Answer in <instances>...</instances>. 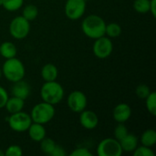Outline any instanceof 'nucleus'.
Instances as JSON below:
<instances>
[{
	"mask_svg": "<svg viewBox=\"0 0 156 156\" xmlns=\"http://www.w3.org/2000/svg\"><path fill=\"white\" fill-rule=\"evenodd\" d=\"M106 23L102 17L98 15H90L86 16L81 23V30L84 35L91 39H97L105 36Z\"/></svg>",
	"mask_w": 156,
	"mask_h": 156,
	"instance_id": "f257e3e1",
	"label": "nucleus"
},
{
	"mask_svg": "<svg viewBox=\"0 0 156 156\" xmlns=\"http://www.w3.org/2000/svg\"><path fill=\"white\" fill-rule=\"evenodd\" d=\"M1 69L4 77L8 81L13 83L23 80L26 73L23 62L19 58H16V57L5 59Z\"/></svg>",
	"mask_w": 156,
	"mask_h": 156,
	"instance_id": "f03ea898",
	"label": "nucleus"
},
{
	"mask_svg": "<svg viewBox=\"0 0 156 156\" xmlns=\"http://www.w3.org/2000/svg\"><path fill=\"white\" fill-rule=\"evenodd\" d=\"M64 89L56 80L45 81L40 90V97L43 101L52 105L59 103L64 98Z\"/></svg>",
	"mask_w": 156,
	"mask_h": 156,
	"instance_id": "7ed1b4c3",
	"label": "nucleus"
},
{
	"mask_svg": "<svg viewBox=\"0 0 156 156\" xmlns=\"http://www.w3.org/2000/svg\"><path fill=\"white\" fill-rule=\"evenodd\" d=\"M55 112L56 111H55L54 105L42 101L40 103L36 104L32 108L30 117L33 122L46 124L54 118Z\"/></svg>",
	"mask_w": 156,
	"mask_h": 156,
	"instance_id": "20e7f679",
	"label": "nucleus"
},
{
	"mask_svg": "<svg viewBox=\"0 0 156 156\" xmlns=\"http://www.w3.org/2000/svg\"><path fill=\"white\" fill-rule=\"evenodd\" d=\"M7 122L11 130L16 133H24L27 132L29 126L31 125L32 119L30 114L24 112L23 111L10 114L7 118Z\"/></svg>",
	"mask_w": 156,
	"mask_h": 156,
	"instance_id": "39448f33",
	"label": "nucleus"
},
{
	"mask_svg": "<svg viewBox=\"0 0 156 156\" xmlns=\"http://www.w3.org/2000/svg\"><path fill=\"white\" fill-rule=\"evenodd\" d=\"M30 32V22L22 16H16L9 25V33L16 39H24Z\"/></svg>",
	"mask_w": 156,
	"mask_h": 156,
	"instance_id": "423d86ee",
	"label": "nucleus"
},
{
	"mask_svg": "<svg viewBox=\"0 0 156 156\" xmlns=\"http://www.w3.org/2000/svg\"><path fill=\"white\" fill-rule=\"evenodd\" d=\"M122 153L120 142L115 138L103 139L97 146V154L99 156H121Z\"/></svg>",
	"mask_w": 156,
	"mask_h": 156,
	"instance_id": "0eeeda50",
	"label": "nucleus"
},
{
	"mask_svg": "<svg viewBox=\"0 0 156 156\" xmlns=\"http://www.w3.org/2000/svg\"><path fill=\"white\" fill-rule=\"evenodd\" d=\"M86 11V0H67L64 6L66 16L70 20H78Z\"/></svg>",
	"mask_w": 156,
	"mask_h": 156,
	"instance_id": "6e6552de",
	"label": "nucleus"
},
{
	"mask_svg": "<svg viewBox=\"0 0 156 156\" xmlns=\"http://www.w3.org/2000/svg\"><path fill=\"white\" fill-rule=\"evenodd\" d=\"M113 50V44L110 37L102 36L95 39L92 47V51L98 58H107L110 57Z\"/></svg>",
	"mask_w": 156,
	"mask_h": 156,
	"instance_id": "1a4fd4ad",
	"label": "nucleus"
},
{
	"mask_svg": "<svg viewBox=\"0 0 156 156\" xmlns=\"http://www.w3.org/2000/svg\"><path fill=\"white\" fill-rule=\"evenodd\" d=\"M67 104L71 112L80 113L86 109L88 100L81 90H73L67 99Z\"/></svg>",
	"mask_w": 156,
	"mask_h": 156,
	"instance_id": "9d476101",
	"label": "nucleus"
},
{
	"mask_svg": "<svg viewBox=\"0 0 156 156\" xmlns=\"http://www.w3.org/2000/svg\"><path fill=\"white\" fill-rule=\"evenodd\" d=\"M80 123L86 130H93L99 124V117L93 111L85 109L80 112Z\"/></svg>",
	"mask_w": 156,
	"mask_h": 156,
	"instance_id": "9b49d317",
	"label": "nucleus"
},
{
	"mask_svg": "<svg viewBox=\"0 0 156 156\" xmlns=\"http://www.w3.org/2000/svg\"><path fill=\"white\" fill-rule=\"evenodd\" d=\"M113 119L118 123H124L126 122L132 116V109L129 104L122 102L117 104L112 112Z\"/></svg>",
	"mask_w": 156,
	"mask_h": 156,
	"instance_id": "f8f14e48",
	"label": "nucleus"
},
{
	"mask_svg": "<svg viewBox=\"0 0 156 156\" xmlns=\"http://www.w3.org/2000/svg\"><path fill=\"white\" fill-rule=\"evenodd\" d=\"M11 92L13 96L20 98L25 101L28 98L30 94V87L26 81L21 80L16 82H14Z\"/></svg>",
	"mask_w": 156,
	"mask_h": 156,
	"instance_id": "ddd939ff",
	"label": "nucleus"
},
{
	"mask_svg": "<svg viewBox=\"0 0 156 156\" xmlns=\"http://www.w3.org/2000/svg\"><path fill=\"white\" fill-rule=\"evenodd\" d=\"M27 132H28L29 138L36 143H39L41 140H43L46 137L47 134L44 124H40L37 122H32L29 128L27 129Z\"/></svg>",
	"mask_w": 156,
	"mask_h": 156,
	"instance_id": "4468645a",
	"label": "nucleus"
},
{
	"mask_svg": "<svg viewBox=\"0 0 156 156\" xmlns=\"http://www.w3.org/2000/svg\"><path fill=\"white\" fill-rule=\"evenodd\" d=\"M24 105H25L24 100L13 96V97L7 99L5 108L9 114H13V113L21 112L24 108Z\"/></svg>",
	"mask_w": 156,
	"mask_h": 156,
	"instance_id": "2eb2a0df",
	"label": "nucleus"
},
{
	"mask_svg": "<svg viewBox=\"0 0 156 156\" xmlns=\"http://www.w3.org/2000/svg\"><path fill=\"white\" fill-rule=\"evenodd\" d=\"M121 147L123 152L133 153L138 146V138L132 133H127V135L120 141Z\"/></svg>",
	"mask_w": 156,
	"mask_h": 156,
	"instance_id": "dca6fc26",
	"label": "nucleus"
},
{
	"mask_svg": "<svg viewBox=\"0 0 156 156\" xmlns=\"http://www.w3.org/2000/svg\"><path fill=\"white\" fill-rule=\"evenodd\" d=\"M58 68L52 63L45 64L41 69V76L45 81L56 80L58 78Z\"/></svg>",
	"mask_w": 156,
	"mask_h": 156,
	"instance_id": "f3484780",
	"label": "nucleus"
},
{
	"mask_svg": "<svg viewBox=\"0 0 156 156\" xmlns=\"http://www.w3.org/2000/svg\"><path fill=\"white\" fill-rule=\"evenodd\" d=\"M17 53V48L16 45L13 42L10 41H5L1 43L0 45V55L7 59V58H12L16 56Z\"/></svg>",
	"mask_w": 156,
	"mask_h": 156,
	"instance_id": "a211bd4d",
	"label": "nucleus"
},
{
	"mask_svg": "<svg viewBox=\"0 0 156 156\" xmlns=\"http://www.w3.org/2000/svg\"><path fill=\"white\" fill-rule=\"evenodd\" d=\"M142 145L147 147H153L156 144V132L154 129H148L144 131L141 136Z\"/></svg>",
	"mask_w": 156,
	"mask_h": 156,
	"instance_id": "6ab92c4d",
	"label": "nucleus"
},
{
	"mask_svg": "<svg viewBox=\"0 0 156 156\" xmlns=\"http://www.w3.org/2000/svg\"><path fill=\"white\" fill-rule=\"evenodd\" d=\"M38 16V8L34 5H27L23 8L22 11V16L25 17L27 20L33 21L35 20Z\"/></svg>",
	"mask_w": 156,
	"mask_h": 156,
	"instance_id": "aec40b11",
	"label": "nucleus"
},
{
	"mask_svg": "<svg viewBox=\"0 0 156 156\" xmlns=\"http://www.w3.org/2000/svg\"><path fill=\"white\" fill-rule=\"evenodd\" d=\"M122 34V27L118 23L112 22L106 24L105 27V35H107L108 37L110 38H114L119 37Z\"/></svg>",
	"mask_w": 156,
	"mask_h": 156,
	"instance_id": "412c9836",
	"label": "nucleus"
},
{
	"mask_svg": "<svg viewBox=\"0 0 156 156\" xmlns=\"http://www.w3.org/2000/svg\"><path fill=\"white\" fill-rule=\"evenodd\" d=\"M145 106L146 110L153 116L156 115V93L151 91V93L145 98Z\"/></svg>",
	"mask_w": 156,
	"mask_h": 156,
	"instance_id": "4be33fe9",
	"label": "nucleus"
},
{
	"mask_svg": "<svg viewBox=\"0 0 156 156\" xmlns=\"http://www.w3.org/2000/svg\"><path fill=\"white\" fill-rule=\"evenodd\" d=\"M24 0H3V7L9 12H15L22 7Z\"/></svg>",
	"mask_w": 156,
	"mask_h": 156,
	"instance_id": "5701e85b",
	"label": "nucleus"
},
{
	"mask_svg": "<svg viewBox=\"0 0 156 156\" xmlns=\"http://www.w3.org/2000/svg\"><path fill=\"white\" fill-rule=\"evenodd\" d=\"M40 148H41V151L46 154H48L50 155V154L52 153L53 149L55 148L56 146V143L54 142V140H52L51 138H48V137H45L43 140H41L40 142Z\"/></svg>",
	"mask_w": 156,
	"mask_h": 156,
	"instance_id": "b1692460",
	"label": "nucleus"
},
{
	"mask_svg": "<svg viewBox=\"0 0 156 156\" xmlns=\"http://www.w3.org/2000/svg\"><path fill=\"white\" fill-rule=\"evenodd\" d=\"M150 0H134L133 8L137 13L146 14L149 12Z\"/></svg>",
	"mask_w": 156,
	"mask_h": 156,
	"instance_id": "393cba45",
	"label": "nucleus"
},
{
	"mask_svg": "<svg viewBox=\"0 0 156 156\" xmlns=\"http://www.w3.org/2000/svg\"><path fill=\"white\" fill-rule=\"evenodd\" d=\"M127 133L128 130L124 123H118V125L114 129V138L120 142L122 138H124L127 135Z\"/></svg>",
	"mask_w": 156,
	"mask_h": 156,
	"instance_id": "a878e982",
	"label": "nucleus"
},
{
	"mask_svg": "<svg viewBox=\"0 0 156 156\" xmlns=\"http://www.w3.org/2000/svg\"><path fill=\"white\" fill-rule=\"evenodd\" d=\"M151 91L152 90H151L150 87L146 84H141L135 90V93H136L137 97L142 100H145V98L151 93Z\"/></svg>",
	"mask_w": 156,
	"mask_h": 156,
	"instance_id": "bb28decb",
	"label": "nucleus"
},
{
	"mask_svg": "<svg viewBox=\"0 0 156 156\" xmlns=\"http://www.w3.org/2000/svg\"><path fill=\"white\" fill-rule=\"evenodd\" d=\"M133 156H154V153L151 149V147H147L144 145L137 146L136 149L133 152Z\"/></svg>",
	"mask_w": 156,
	"mask_h": 156,
	"instance_id": "cd10ccee",
	"label": "nucleus"
},
{
	"mask_svg": "<svg viewBox=\"0 0 156 156\" xmlns=\"http://www.w3.org/2000/svg\"><path fill=\"white\" fill-rule=\"evenodd\" d=\"M23 154L22 148L19 145H10L5 149V156H21Z\"/></svg>",
	"mask_w": 156,
	"mask_h": 156,
	"instance_id": "c85d7f7f",
	"label": "nucleus"
},
{
	"mask_svg": "<svg viewBox=\"0 0 156 156\" xmlns=\"http://www.w3.org/2000/svg\"><path fill=\"white\" fill-rule=\"evenodd\" d=\"M70 156H92L91 152L85 148V147H80V148H77L75 149L74 151H72L70 153Z\"/></svg>",
	"mask_w": 156,
	"mask_h": 156,
	"instance_id": "c756f323",
	"label": "nucleus"
},
{
	"mask_svg": "<svg viewBox=\"0 0 156 156\" xmlns=\"http://www.w3.org/2000/svg\"><path fill=\"white\" fill-rule=\"evenodd\" d=\"M8 98H9V96H8V93L5 90V89L3 88L2 86H0V109L5 108V102Z\"/></svg>",
	"mask_w": 156,
	"mask_h": 156,
	"instance_id": "7c9ffc66",
	"label": "nucleus"
},
{
	"mask_svg": "<svg viewBox=\"0 0 156 156\" xmlns=\"http://www.w3.org/2000/svg\"><path fill=\"white\" fill-rule=\"evenodd\" d=\"M66 154H67V153H66L65 149L58 144H56L55 148L53 149L52 153L50 154L51 156H65Z\"/></svg>",
	"mask_w": 156,
	"mask_h": 156,
	"instance_id": "2f4dec72",
	"label": "nucleus"
},
{
	"mask_svg": "<svg viewBox=\"0 0 156 156\" xmlns=\"http://www.w3.org/2000/svg\"><path fill=\"white\" fill-rule=\"evenodd\" d=\"M149 12L152 14L154 17L156 16V0H150V7Z\"/></svg>",
	"mask_w": 156,
	"mask_h": 156,
	"instance_id": "473e14b6",
	"label": "nucleus"
},
{
	"mask_svg": "<svg viewBox=\"0 0 156 156\" xmlns=\"http://www.w3.org/2000/svg\"><path fill=\"white\" fill-rule=\"evenodd\" d=\"M4 155H5V153L0 149V156H4Z\"/></svg>",
	"mask_w": 156,
	"mask_h": 156,
	"instance_id": "72a5a7b5",
	"label": "nucleus"
},
{
	"mask_svg": "<svg viewBox=\"0 0 156 156\" xmlns=\"http://www.w3.org/2000/svg\"><path fill=\"white\" fill-rule=\"evenodd\" d=\"M1 77H2V69L0 68V79H1Z\"/></svg>",
	"mask_w": 156,
	"mask_h": 156,
	"instance_id": "f704fd0d",
	"label": "nucleus"
},
{
	"mask_svg": "<svg viewBox=\"0 0 156 156\" xmlns=\"http://www.w3.org/2000/svg\"><path fill=\"white\" fill-rule=\"evenodd\" d=\"M3 5V0H0V6H2Z\"/></svg>",
	"mask_w": 156,
	"mask_h": 156,
	"instance_id": "c9c22d12",
	"label": "nucleus"
}]
</instances>
